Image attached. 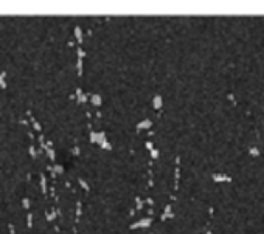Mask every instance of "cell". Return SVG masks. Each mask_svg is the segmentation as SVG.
I'll use <instances>...</instances> for the list:
<instances>
[{"label": "cell", "mask_w": 264, "mask_h": 234, "mask_svg": "<svg viewBox=\"0 0 264 234\" xmlns=\"http://www.w3.org/2000/svg\"><path fill=\"white\" fill-rule=\"evenodd\" d=\"M213 180L215 182H232V177H227V175H219V174H216V175H213Z\"/></svg>", "instance_id": "cell-1"}, {"label": "cell", "mask_w": 264, "mask_h": 234, "mask_svg": "<svg viewBox=\"0 0 264 234\" xmlns=\"http://www.w3.org/2000/svg\"><path fill=\"white\" fill-rule=\"evenodd\" d=\"M250 155L252 157H258L259 155V149L258 147H250Z\"/></svg>", "instance_id": "cell-2"}]
</instances>
